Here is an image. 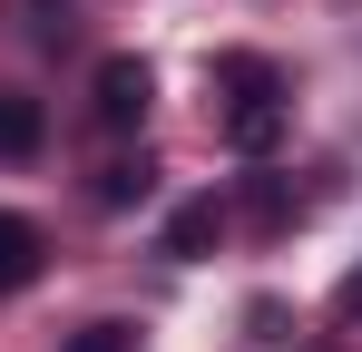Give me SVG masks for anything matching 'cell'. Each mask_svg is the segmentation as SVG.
Returning <instances> with one entry per match:
<instances>
[{"mask_svg":"<svg viewBox=\"0 0 362 352\" xmlns=\"http://www.w3.org/2000/svg\"><path fill=\"white\" fill-rule=\"evenodd\" d=\"M40 147V108L30 98H0V157H30Z\"/></svg>","mask_w":362,"mask_h":352,"instance_id":"obj_5","label":"cell"},{"mask_svg":"<svg viewBox=\"0 0 362 352\" xmlns=\"http://www.w3.org/2000/svg\"><path fill=\"white\" fill-rule=\"evenodd\" d=\"M69 352H137V323H88Z\"/></svg>","mask_w":362,"mask_h":352,"instance_id":"obj_6","label":"cell"},{"mask_svg":"<svg viewBox=\"0 0 362 352\" xmlns=\"http://www.w3.org/2000/svg\"><path fill=\"white\" fill-rule=\"evenodd\" d=\"M216 235H226V206H216V196H186L177 216H167V254H177V264H196Z\"/></svg>","mask_w":362,"mask_h":352,"instance_id":"obj_3","label":"cell"},{"mask_svg":"<svg viewBox=\"0 0 362 352\" xmlns=\"http://www.w3.org/2000/svg\"><path fill=\"white\" fill-rule=\"evenodd\" d=\"M147 98H157V78H147V59H98V127H137L147 117Z\"/></svg>","mask_w":362,"mask_h":352,"instance_id":"obj_2","label":"cell"},{"mask_svg":"<svg viewBox=\"0 0 362 352\" xmlns=\"http://www.w3.org/2000/svg\"><path fill=\"white\" fill-rule=\"evenodd\" d=\"M30 274H40V225L0 206V293H20Z\"/></svg>","mask_w":362,"mask_h":352,"instance_id":"obj_4","label":"cell"},{"mask_svg":"<svg viewBox=\"0 0 362 352\" xmlns=\"http://www.w3.org/2000/svg\"><path fill=\"white\" fill-rule=\"evenodd\" d=\"M98 196H108V206H137V196H147V167H108V176H98Z\"/></svg>","mask_w":362,"mask_h":352,"instance_id":"obj_7","label":"cell"},{"mask_svg":"<svg viewBox=\"0 0 362 352\" xmlns=\"http://www.w3.org/2000/svg\"><path fill=\"white\" fill-rule=\"evenodd\" d=\"M216 88H226V137H235L245 157H264V147L284 137V78H274V59L226 49L216 59Z\"/></svg>","mask_w":362,"mask_h":352,"instance_id":"obj_1","label":"cell"}]
</instances>
